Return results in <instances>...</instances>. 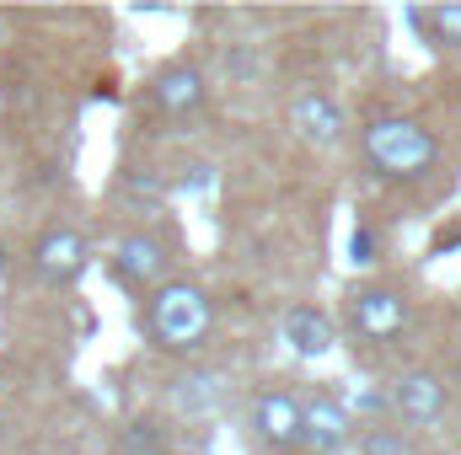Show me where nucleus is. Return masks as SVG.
<instances>
[{
    "instance_id": "1",
    "label": "nucleus",
    "mask_w": 461,
    "mask_h": 455,
    "mask_svg": "<svg viewBox=\"0 0 461 455\" xmlns=\"http://www.w3.org/2000/svg\"><path fill=\"white\" fill-rule=\"evenodd\" d=\"M145 322H150V338L167 353H199L210 333H215V300L188 284V279H167L161 290H150V306H145Z\"/></svg>"
},
{
    "instance_id": "2",
    "label": "nucleus",
    "mask_w": 461,
    "mask_h": 455,
    "mask_svg": "<svg viewBox=\"0 0 461 455\" xmlns=\"http://www.w3.org/2000/svg\"><path fill=\"white\" fill-rule=\"evenodd\" d=\"M365 156L381 177H397V183H413L424 172H435L440 161V139L413 123V118H375L365 123Z\"/></svg>"
},
{
    "instance_id": "3",
    "label": "nucleus",
    "mask_w": 461,
    "mask_h": 455,
    "mask_svg": "<svg viewBox=\"0 0 461 455\" xmlns=\"http://www.w3.org/2000/svg\"><path fill=\"white\" fill-rule=\"evenodd\" d=\"M408 322H413V306H408L402 290H392V284H359V290H348V327L365 343L402 338Z\"/></svg>"
},
{
    "instance_id": "4",
    "label": "nucleus",
    "mask_w": 461,
    "mask_h": 455,
    "mask_svg": "<svg viewBox=\"0 0 461 455\" xmlns=\"http://www.w3.org/2000/svg\"><path fill=\"white\" fill-rule=\"evenodd\" d=\"M247 424L258 434V445L274 455H290L301 451V397L285 391V386H263L247 407Z\"/></svg>"
},
{
    "instance_id": "5",
    "label": "nucleus",
    "mask_w": 461,
    "mask_h": 455,
    "mask_svg": "<svg viewBox=\"0 0 461 455\" xmlns=\"http://www.w3.org/2000/svg\"><path fill=\"white\" fill-rule=\"evenodd\" d=\"M167 273H172V246L161 241V236H150V230H134V236H123L113 246V279L123 290H161L167 284Z\"/></svg>"
},
{
    "instance_id": "6",
    "label": "nucleus",
    "mask_w": 461,
    "mask_h": 455,
    "mask_svg": "<svg viewBox=\"0 0 461 455\" xmlns=\"http://www.w3.org/2000/svg\"><path fill=\"white\" fill-rule=\"evenodd\" d=\"M386 397H392V413H397L402 424H413V429H435V424L446 418V407H451V391H446V380H440L435 370H408V375H397Z\"/></svg>"
},
{
    "instance_id": "7",
    "label": "nucleus",
    "mask_w": 461,
    "mask_h": 455,
    "mask_svg": "<svg viewBox=\"0 0 461 455\" xmlns=\"http://www.w3.org/2000/svg\"><path fill=\"white\" fill-rule=\"evenodd\" d=\"M86 263H92V246H86V236L70 226H54L38 236V246H32V268H38V279L43 284H54V290H65V284H76L81 273H86Z\"/></svg>"
},
{
    "instance_id": "8",
    "label": "nucleus",
    "mask_w": 461,
    "mask_h": 455,
    "mask_svg": "<svg viewBox=\"0 0 461 455\" xmlns=\"http://www.w3.org/2000/svg\"><path fill=\"white\" fill-rule=\"evenodd\" d=\"M348 440H354V418L344 413L339 397L317 391V397L301 402V445L312 455H339L348 451Z\"/></svg>"
},
{
    "instance_id": "9",
    "label": "nucleus",
    "mask_w": 461,
    "mask_h": 455,
    "mask_svg": "<svg viewBox=\"0 0 461 455\" xmlns=\"http://www.w3.org/2000/svg\"><path fill=\"white\" fill-rule=\"evenodd\" d=\"M290 123H295V134H301L306 145H322V150L344 145V134H348V118H344V108H339L333 92H301V97L290 103Z\"/></svg>"
},
{
    "instance_id": "10",
    "label": "nucleus",
    "mask_w": 461,
    "mask_h": 455,
    "mask_svg": "<svg viewBox=\"0 0 461 455\" xmlns=\"http://www.w3.org/2000/svg\"><path fill=\"white\" fill-rule=\"evenodd\" d=\"M204 97H210V86H204L199 65H161V70L150 76V103H156L167 118H177V123L199 113Z\"/></svg>"
},
{
    "instance_id": "11",
    "label": "nucleus",
    "mask_w": 461,
    "mask_h": 455,
    "mask_svg": "<svg viewBox=\"0 0 461 455\" xmlns=\"http://www.w3.org/2000/svg\"><path fill=\"white\" fill-rule=\"evenodd\" d=\"M279 338L290 343L295 359H322V353H333L339 327H333V317L322 306H290L285 322H279Z\"/></svg>"
},
{
    "instance_id": "12",
    "label": "nucleus",
    "mask_w": 461,
    "mask_h": 455,
    "mask_svg": "<svg viewBox=\"0 0 461 455\" xmlns=\"http://www.w3.org/2000/svg\"><path fill=\"white\" fill-rule=\"evenodd\" d=\"M221 402H226V375L221 370H188V375L172 380V407L183 418H210Z\"/></svg>"
},
{
    "instance_id": "13",
    "label": "nucleus",
    "mask_w": 461,
    "mask_h": 455,
    "mask_svg": "<svg viewBox=\"0 0 461 455\" xmlns=\"http://www.w3.org/2000/svg\"><path fill=\"white\" fill-rule=\"evenodd\" d=\"M408 22L424 32V43L461 54V5H435V11H408Z\"/></svg>"
},
{
    "instance_id": "14",
    "label": "nucleus",
    "mask_w": 461,
    "mask_h": 455,
    "mask_svg": "<svg viewBox=\"0 0 461 455\" xmlns=\"http://www.w3.org/2000/svg\"><path fill=\"white\" fill-rule=\"evenodd\" d=\"M123 199L134 204V210H145V215H156L167 199H172V183L156 172V166H129L123 172Z\"/></svg>"
},
{
    "instance_id": "15",
    "label": "nucleus",
    "mask_w": 461,
    "mask_h": 455,
    "mask_svg": "<svg viewBox=\"0 0 461 455\" xmlns=\"http://www.w3.org/2000/svg\"><path fill=\"white\" fill-rule=\"evenodd\" d=\"M118 445H123V455H167L172 451V434H167V424L156 413H145V418H129L123 424Z\"/></svg>"
},
{
    "instance_id": "16",
    "label": "nucleus",
    "mask_w": 461,
    "mask_h": 455,
    "mask_svg": "<svg viewBox=\"0 0 461 455\" xmlns=\"http://www.w3.org/2000/svg\"><path fill=\"white\" fill-rule=\"evenodd\" d=\"M359 455H419V451H413V440H408V434L370 424V429L359 434Z\"/></svg>"
},
{
    "instance_id": "17",
    "label": "nucleus",
    "mask_w": 461,
    "mask_h": 455,
    "mask_svg": "<svg viewBox=\"0 0 461 455\" xmlns=\"http://www.w3.org/2000/svg\"><path fill=\"white\" fill-rule=\"evenodd\" d=\"M344 413H348V418L359 413V418H370V424H375V418H386V413H392V397H386V391H375V386H354V391H348V402H344Z\"/></svg>"
},
{
    "instance_id": "18",
    "label": "nucleus",
    "mask_w": 461,
    "mask_h": 455,
    "mask_svg": "<svg viewBox=\"0 0 461 455\" xmlns=\"http://www.w3.org/2000/svg\"><path fill=\"white\" fill-rule=\"evenodd\" d=\"M258 70H263V59H258L252 43H230L226 49V76H236V81H258Z\"/></svg>"
},
{
    "instance_id": "19",
    "label": "nucleus",
    "mask_w": 461,
    "mask_h": 455,
    "mask_svg": "<svg viewBox=\"0 0 461 455\" xmlns=\"http://www.w3.org/2000/svg\"><path fill=\"white\" fill-rule=\"evenodd\" d=\"M375 252H381V241H375V230H370V226L348 230V263H354V268H370V263H375Z\"/></svg>"
},
{
    "instance_id": "20",
    "label": "nucleus",
    "mask_w": 461,
    "mask_h": 455,
    "mask_svg": "<svg viewBox=\"0 0 461 455\" xmlns=\"http://www.w3.org/2000/svg\"><path fill=\"white\" fill-rule=\"evenodd\" d=\"M0 268H5V252H0Z\"/></svg>"
}]
</instances>
